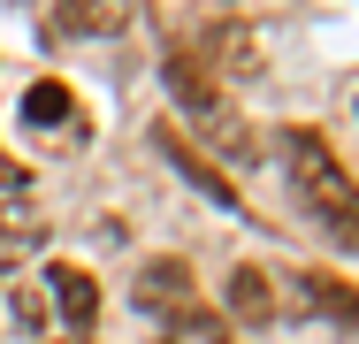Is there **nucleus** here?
Listing matches in <instances>:
<instances>
[{
  "label": "nucleus",
  "instance_id": "obj_9",
  "mask_svg": "<svg viewBox=\"0 0 359 344\" xmlns=\"http://www.w3.org/2000/svg\"><path fill=\"white\" fill-rule=\"evenodd\" d=\"M138 298L145 306H191V268H184V260H153V268L138 275Z\"/></svg>",
  "mask_w": 359,
  "mask_h": 344
},
{
  "label": "nucleus",
  "instance_id": "obj_5",
  "mask_svg": "<svg viewBox=\"0 0 359 344\" xmlns=\"http://www.w3.org/2000/svg\"><path fill=\"white\" fill-rule=\"evenodd\" d=\"M23 123H31V131H84V123H76L69 84H54V77H39V84L23 92Z\"/></svg>",
  "mask_w": 359,
  "mask_h": 344
},
{
  "label": "nucleus",
  "instance_id": "obj_6",
  "mask_svg": "<svg viewBox=\"0 0 359 344\" xmlns=\"http://www.w3.org/2000/svg\"><path fill=\"white\" fill-rule=\"evenodd\" d=\"M290 298H298V306H321V314H337V322H359V291L329 283L321 268H298V275H290Z\"/></svg>",
  "mask_w": 359,
  "mask_h": 344
},
{
  "label": "nucleus",
  "instance_id": "obj_8",
  "mask_svg": "<svg viewBox=\"0 0 359 344\" xmlns=\"http://www.w3.org/2000/svg\"><path fill=\"white\" fill-rule=\"evenodd\" d=\"M229 306H237V322H276V314H283V298L268 291L260 268H237V275H229Z\"/></svg>",
  "mask_w": 359,
  "mask_h": 344
},
{
  "label": "nucleus",
  "instance_id": "obj_12",
  "mask_svg": "<svg viewBox=\"0 0 359 344\" xmlns=\"http://www.w3.org/2000/svg\"><path fill=\"white\" fill-rule=\"evenodd\" d=\"M54 344H84V337H54Z\"/></svg>",
  "mask_w": 359,
  "mask_h": 344
},
{
  "label": "nucleus",
  "instance_id": "obj_2",
  "mask_svg": "<svg viewBox=\"0 0 359 344\" xmlns=\"http://www.w3.org/2000/svg\"><path fill=\"white\" fill-rule=\"evenodd\" d=\"M138 0H54V39L76 46V39H115L130 23Z\"/></svg>",
  "mask_w": 359,
  "mask_h": 344
},
{
  "label": "nucleus",
  "instance_id": "obj_3",
  "mask_svg": "<svg viewBox=\"0 0 359 344\" xmlns=\"http://www.w3.org/2000/svg\"><path fill=\"white\" fill-rule=\"evenodd\" d=\"M46 298H54V314L69 322V337H84V329L100 322V283H92L84 268H69V260L46 268Z\"/></svg>",
  "mask_w": 359,
  "mask_h": 344
},
{
  "label": "nucleus",
  "instance_id": "obj_1",
  "mask_svg": "<svg viewBox=\"0 0 359 344\" xmlns=\"http://www.w3.org/2000/svg\"><path fill=\"white\" fill-rule=\"evenodd\" d=\"M283 176L298 192V206L313 214V230L329 245L359 253V184L344 176V161L321 145V131H283Z\"/></svg>",
  "mask_w": 359,
  "mask_h": 344
},
{
  "label": "nucleus",
  "instance_id": "obj_10",
  "mask_svg": "<svg viewBox=\"0 0 359 344\" xmlns=\"http://www.w3.org/2000/svg\"><path fill=\"white\" fill-rule=\"evenodd\" d=\"M161 344H237V337H229V322H215V314H184Z\"/></svg>",
  "mask_w": 359,
  "mask_h": 344
},
{
  "label": "nucleus",
  "instance_id": "obj_7",
  "mask_svg": "<svg viewBox=\"0 0 359 344\" xmlns=\"http://www.w3.org/2000/svg\"><path fill=\"white\" fill-rule=\"evenodd\" d=\"M161 153H168V161H176V168H184V176H199V184H207V192H215L222 206H237V192H229V176H215V168H207V161H199V145H184V131H176V123H161Z\"/></svg>",
  "mask_w": 359,
  "mask_h": 344
},
{
  "label": "nucleus",
  "instance_id": "obj_4",
  "mask_svg": "<svg viewBox=\"0 0 359 344\" xmlns=\"http://www.w3.org/2000/svg\"><path fill=\"white\" fill-rule=\"evenodd\" d=\"M39 245H46V214H39V206H23V199H0V275L23 268Z\"/></svg>",
  "mask_w": 359,
  "mask_h": 344
},
{
  "label": "nucleus",
  "instance_id": "obj_11",
  "mask_svg": "<svg viewBox=\"0 0 359 344\" xmlns=\"http://www.w3.org/2000/svg\"><path fill=\"white\" fill-rule=\"evenodd\" d=\"M23 184H31V168H23V161H15V153H8V145H0V199H15V192H23Z\"/></svg>",
  "mask_w": 359,
  "mask_h": 344
}]
</instances>
